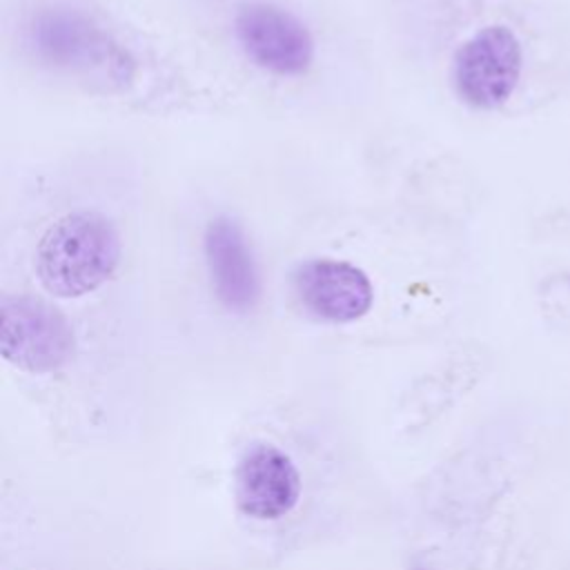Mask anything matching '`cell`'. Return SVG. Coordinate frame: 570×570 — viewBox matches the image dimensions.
Wrapping results in <instances>:
<instances>
[{
  "instance_id": "cell-1",
  "label": "cell",
  "mask_w": 570,
  "mask_h": 570,
  "mask_svg": "<svg viewBox=\"0 0 570 570\" xmlns=\"http://www.w3.org/2000/svg\"><path fill=\"white\" fill-rule=\"evenodd\" d=\"M22 42L38 65L105 87H125L134 76V58L114 33L85 9L65 2L31 11L22 24Z\"/></svg>"
},
{
  "instance_id": "cell-9",
  "label": "cell",
  "mask_w": 570,
  "mask_h": 570,
  "mask_svg": "<svg viewBox=\"0 0 570 570\" xmlns=\"http://www.w3.org/2000/svg\"><path fill=\"white\" fill-rule=\"evenodd\" d=\"M414 570H428V568H414Z\"/></svg>"
},
{
  "instance_id": "cell-8",
  "label": "cell",
  "mask_w": 570,
  "mask_h": 570,
  "mask_svg": "<svg viewBox=\"0 0 570 570\" xmlns=\"http://www.w3.org/2000/svg\"><path fill=\"white\" fill-rule=\"evenodd\" d=\"M238 510L256 521H278L289 514L301 497V474L278 445L252 443L234 472Z\"/></svg>"
},
{
  "instance_id": "cell-5",
  "label": "cell",
  "mask_w": 570,
  "mask_h": 570,
  "mask_svg": "<svg viewBox=\"0 0 570 570\" xmlns=\"http://www.w3.org/2000/svg\"><path fill=\"white\" fill-rule=\"evenodd\" d=\"M234 38L254 67L283 78L307 73L316 53L314 36L298 16L261 0L238 4Z\"/></svg>"
},
{
  "instance_id": "cell-4",
  "label": "cell",
  "mask_w": 570,
  "mask_h": 570,
  "mask_svg": "<svg viewBox=\"0 0 570 570\" xmlns=\"http://www.w3.org/2000/svg\"><path fill=\"white\" fill-rule=\"evenodd\" d=\"M73 347V330L60 309L27 294L0 298V352L13 367L51 374L71 361Z\"/></svg>"
},
{
  "instance_id": "cell-7",
  "label": "cell",
  "mask_w": 570,
  "mask_h": 570,
  "mask_svg": "<svg viewBox=\"0 0 570 570\" xmlns=\"http://www.w3.org/2000/svg\"><path fill=\"white\" fill-rule=\"evenodd\" d=\"M203 256L220 305L236 314L254 309L261 298V272L252 243L236 218L216 216L207 223Z\"/></svg>"
},
{
  "instance_id": "cell-2",
  "label": "cell",
  "mask_w": 570,
  "mask_h": 570,
  "mask_svg": "<svg viewBox=\"0 0 570 570\" xmlns=\"http://www.w3.org/2000/svg\"><path fill=\"white\" fill-rule=\"evenodd\" d=\"M122 256L120 234L111 218L94 209L60 216L40 236L36 276L56 298H82L116 274Z\"/></svg>"
},
{
  "instance_id": "cell-6",
  "label": "cell",
  "mask_w": 570,
  "mask_h": 570,
  "mask_svg": "<svg viewBox=\"0 0 570 570\" xmlns=\"http://www.w3.org/2000/svg\"><path fill=\"white\" fill-rule=\"evenodd\" d=\"M292 289L307 314L325 323H354L374 303L370 276L341 258H309L292 272Z\"/></svg>"
},
{
  "instance_id": "cell-3",
  "label": "cell",
  "mask_w": 570,
  "mask_h": 570,
  "mask_svg": "<svg viewBox=\"0 0 570 570\" xmlns=\"http://www.w3.org/2000/svg\"><path fill=\"white\" fill-rule=\"evenodd\" d=\"M523 47L508 24H485L468 36L452 58V85L461 102L479 111L503 107L519 87Z\"/></svg>"
}]
</instances>
